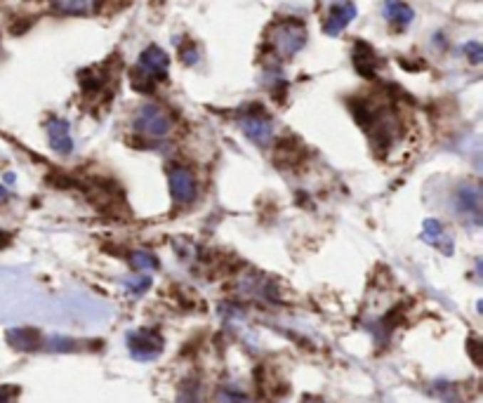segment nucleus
<instances>
[{
    "mask_svg": "<svg viewBox=\"0 0 483 403\" xmlns=\"http://www.w3.org/2000/svg\"><path fill=\"white\" fill-rule=\"evenodd\" d=\"M167 68H170V57L158 45H149L140 54L137 61V71L133 73V83L137 90H151L153 85L167 78Z\"/></svg>",
    "mask_w": 483,
    "mask_h": 403,
    "instance_id": "f257e3e1",
    "label": "nucleus"
},
{
    "mask_svg": "<svg viewBox=\"0 0 483 403\" xmlns=\"http://www.w3.org/2000/svg\"><path fill=\"white\" fill-rule=\"evenodd\" d=\"M133 123L137 133L149 139H163L172 133V118L158 104H142L135 111Z\"/></svg>",
    "mask_w": 483,
    "mask_h": 403,
    "instance_id": "f03ea898",
    "label": "nucleus"
},
{
    "mask_svg": "<svg viewBox=\"0 0 483 403\" xmlns=\"http://www.w3.org/2000/svg\"><path fill=\"white\" fill-rule=\"evenodd\" d=\"M306 43V29L300 19H286L274 29V50L279 57L290 59L304 48Z\"/></svg>",
    "mask_w": 483,
    "mask_h": 403,
    "instance_id": "7ed1b4c3",
    "label": "nucleus"
},
{
    "mask_svg": "<svg viewBox=\"0 0 483 403\" xmlns=\"http://www.w3.org/2000/svg\"><path fill=\"white\" fill-rule=\"evenodd\" d=\"M128 350L137 361H153L165 350V340L156 328H140L128 335Z\"/></svg>",
    "mask_w": 483,
    "mask_h": 403,
    "instance_id": "20e7f679",
    "label": "nucleus"
},
{
    "mask_svg": "<svg viewBox=\"0 0 483 403\" xmlns=\"http://www.w3.org/2000/svg\"><path fill=\"white\" fill-rule=\"evenodd\" d=\"M167 182H170V193H172V200L177 205H189L194 203L196 196H198V187H196V177L191 170L187 168H170L167 170Z\"/></svg>",
    "mask_w": 483,
    "mask_h": 403,
    "instance_id": "39448f33",
    "label": "nucleus"
},
{
    "mask_svg": "<svg viewBox=\"0 0 483 403\" xmlns=\"http://www.w3.org/2000/svg\"><path fill=\"white\" fill-rule=\"evenodd\" d=\"M241 130L245 133V137H248L250 142H255L257 146H266L274 139V123L269 116L264 111H259V108L243 116Z\"/></svg>",
    "mask_w": 483,
    "mask_h": 403,
    "instance_id": "423d86ee",
    "label": "nucleus"
},
{
    "mask_svg": "<svg viewBox=\"0 0 483 403\" xmlns=\"http://www.w3.org/2000/svg\"><path fill=\"white\" fill-rule=\"evenodd\" d=\"M48 142L52 151H57L59 156H68L73 151V137H71V126L64 118H50L48 121Z\"/></svg>",
    "mask_w": 483,
    "mask_h": 403,
    "instance_id": "0eeeda50",
    "label": "nucleus"
},
{
    "mask_svg": "<svg viewBox=\"0 0 483 403\" xmlns=\"http://www.w3.org/2000/svg\"><path fill=\"white\" fill-rule=\"evenodd\" d=\"M354 19H356V5L351 3V0H344V3H337L331 7V14H328L323 31L328 36H340Z\"/></svg>",
    "mask_w": 483,
    "mask_h": 403,
    "instance_id": "6e6552de",
    "label": "nucleus"
},
{
    "mask_svg": "<svg viewBox=\"0 0 483 403\" xmlns=\"http://www.w3.org/2000/svg\"><path fill=\"white\" fill-rule=\"evenodd\" d=\"M455 210L462 217H472L474 222L481 220V189L477 184H464L455 193Z\"/></svg>",
    "mask_w": 483,
    "mask_h": 403,
    "instance_id": "1a4fd4ad",
    "label": "nucleus"
},
{
    "mask_svg": "<svg viewBox=\"0 0 483 403\" xmlns=\"http://www.w3.org/2000/svg\"><path fill=\"white\" fill-rule=\"evenodd\" d=\"M382 14H385V19L396 31H403L405 26H410L412 19H415L412 7L408 3H403V0H385V5H382Z\"/></svg>",
    "mask_w": 483,
    "mask_h": 403,
    "instance_id": "9d476101",
    "label": "nucleus"
},
{
    "mask_svg": "<svg viewBox=\"0 0 483 403\" xmlns=\"http://www.w3.org/2000/svg\"><path fill=\"white\" fill-rule=\"evenodd\" d=\"M99 3H102V0H52V7L61 14L85 17V14H95L99 10Z\"/></svg>",
    "mask_w": 483,
    "mask_h": 403,
    "instance_id": "9b49d317",
    "label": "nucleus"
},
{
    "mask_svg": "<svg viewBox=\"0 0 483 403\" xmlns=\"http://www.w3.org/2000/svg\"><path fill=\"white\" fill-rule=\"evenodd\" d=\"M422 238L429 243V245H439L443 252H453V241H450V236H446V231H443V224L439 220H427L425 222V231H422Z\"/></svg>",
    "mask_w": 483,
    "mask_h": 403,
    "instance_id": "f8f14e48",
    "label": "nucleus"
},
{
    "mask_svg": "<svg viewBox=\"0 0 483 403\" xmlns=\"http://www.w3.org/2000/svg\"><path fill=\"white\" fill-rule=\"evenodd\" d=\"M7 340H10V345L14 347V350H21V352L38 350V345H41V335H38V330H31V328L10 330L7 332Z\"/></svg>",
    "mask_w": 483,
    "mask_h": 403,
    "instance_id": "ddd939ff",
    "label": "nucleus"
},
{
    "mask_svg": "<svg viewBox=\"0 0 483 403\" xmlns=\"http://www.w3.org/2000/svg\"><path fill=\"white\" fill-rule=\"evenodd\" d=\"M354 66L356 71L365 76V78H370L375 73V66H378V61H375V52L373 48H368L363 43H356V52H354Z\"/></svg>",
    "mask_w": 483,
    "mask_h": 403,
    "instance_id": "4468645a",
    "label": "nucleus"
},
{
    "mask_svg": "<svg viewBox=\"0 0 483 403\" xmlns=\"http://www.w3.org/2000/svg\"><path fill=\"white\" fill-rule=\"evenodd\" d=\"M130 267L135 271H140V274H144V271L149 274V271L158 269V257L151 250H135V252H130Z\"/></svg>",
    "mask_w": 483,
    "mask_h": 403,
    "instance_id": "2eb2a0df",
    "label": "nucleus"
},
{
    "mask_svg": "<svg viewBox=\"0 0 483 403\" xmlns=\"http://www.w3.org/2000/svg\"><path fill=\"white\" fill-rule=\"evenodd\" d=\"M177 403H203L201 401V387H198L196 379H187L180 387L177 394Z\"/></svg>",
    "mask_w": 483,
    "mask_h": 403,
    "instance_id": "dca6fc26",
    "label": "nucleus"
},
{
    "mask_svg": "<svg viewBox=\"0 0 483 403\" xmlns=\"http://www.w3.org/2000/svg\"><path fill=\"white\" fill-rule=\"evenodd\" d=\"M125 288L133 292V295H144L149 288H151V278L149 276H144V274H140L137 278H130V281H125Z\"/></svg>",
    "mask_w": 483,
    "mask_h": 403,
    "instance_id": "f3484780",
    "label": "nucleus"
},
{
    "mask_svg": "<svg viewBox=\"0 0 483 403\" xmlns=\"http://www.w3.org/2000/svg\"><path fill=\"white\" fill-rule=\"evenodd\" d=\"M462 50H464L467 57H469L472 64H481V61H483V48H481V43H467Z\"/></svg>",
    "mask_w": 483,
    "mask_h": 403,
    "instance_id": "a211bd4d",
    "label": "nucleus"
},
{
    "mask_svg": "<svg viewBox=\"0 0 483 403\" xmlns=\"http://www.w3.org/2000/svg\"><path fill=\"white\" fill-rule=\"evenodd\" d=\"M17 394H19L17 387L3 384L0 387V403H17Z\"/></svg>",
    "mask_w": 483,
    "mask_h": 403,
    "instance_id": "6ab92c4d",
    "label": "nucleus"
},
{
    "mask_svg": "<svg viewBox=\"0 0 483 403\" xmlns=\"http://www.w3.org/2000/svg\"><path fill=\"white\" fill-rule=\"evenodd\" d=\"M219 403H245V397L243 394H236V392H222Z\"/></svg>",
    "mask_w": 483,
    "mask_h": 403,
    "instance_id": "aec40b11",
    "label": "nucleus"
},
{
    "mask_svg": "<svg viewBox=\"0 0 483 403\" xmlns=\"http://www.w3.org/2000/svg\"><path fill=\"white\" fill-rule=\"evenodd\" d=\"M7 198H10V193H7V189H5V187H0V203H5Z\"/></svg>",
    "mask_w": 483,
    "mask_h": 403,
    "instance_id": "412c9836",
    "label": "nucleus"
}]
</instances>
